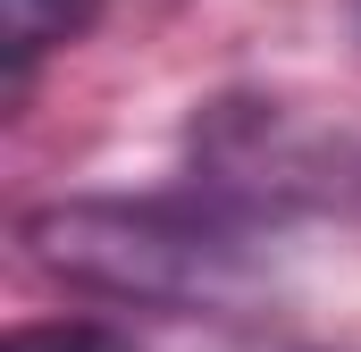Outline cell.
<instances>
[{"mask_svg": "<svg viewBox=\"0 0 361 352\" xmlns=\"http://www.w3.org/2000/svg\"><path fill=\"white\" fill-rule=\"evenodd\" d=\"M25 252L109 302H227L252 268V244L227 210L202 201H51L25 218Z\"/></svg>", "mask_w": 361, "mask_h": 352, "instance_id": "obj_1", "label": "cell"}, {"mask_svg": "<svg viewBox=\"0 0 361 352\" xmlns=\"http://www.w3.org/2000/svg\"><path fill=\"white\" fill-rule=\"evenodd\" d=\"M92 25H101V0H0V59H8V92H25V76H34L51 51L85 42Z\"/></svg>", "mask_w": 361, "mask_h": 352, "instance_id": "obj_2", "label": "cell"}, {"mask_svg": "<svg viewBox=\"0 0 361 352\" xmlns=\"http://www.w3.org/2000/svg\"><path fill=\"white\" fill-rule=\"evenodd\" d=\"M0 352H143V344L118 336V327H101V319H34V327H17Z\"/></svg>", "mask_w": 361, "mask_h": 352, "instance_id": "obj_3", "label": "cell"}]
</instances>
